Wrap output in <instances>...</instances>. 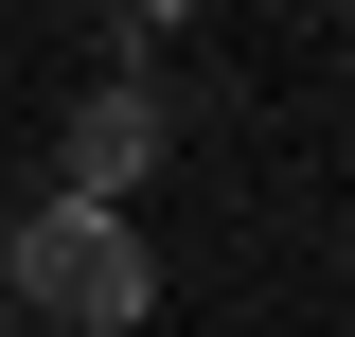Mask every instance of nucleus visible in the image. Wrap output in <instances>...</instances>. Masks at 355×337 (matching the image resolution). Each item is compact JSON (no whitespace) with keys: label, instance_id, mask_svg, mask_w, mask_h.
Wrapping results in <instances>:
<instances>
[{"label":"nucleus","instance_id":"1","mask_svg":"<svg viewBox=\"0 0 355 337\" xmlns=\"http://www.w3.org/2000/svg\"><path fill=\"white\" fill-rule=\"evenodd\" d=\"M0 284L36 320H71V337H142L160 320V249L125 213H89V196H0Z\"/></svg>","mask_w":355,"mask_h":337},{"label":"nucleus","instance_id":"2","mask_svg":"<svg viewBox=\"0 0 355 337\" xmlns=\"http://www.w3.org/2000/svg\"><path fill=\"white\" fill-rule=\"evenodd\" d=\"M160 142H178V89H142V71H89V89H71V142H53V196L125 213L142 178H160Z\"/></svg>","mask_w":355,"mask_h":337}]
</instances>
